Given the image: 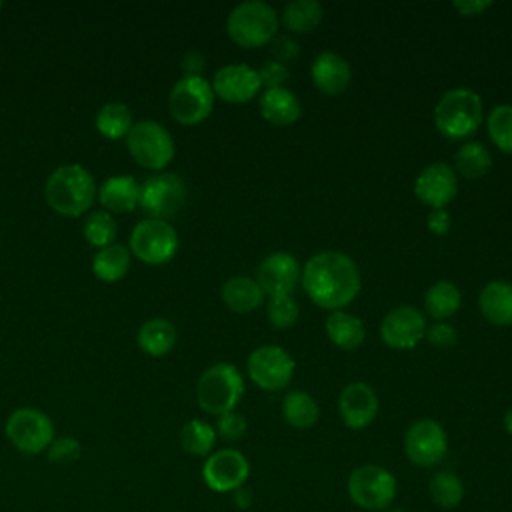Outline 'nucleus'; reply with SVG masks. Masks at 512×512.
Instances as JSON below:
<instances>
[{"label": "nucleus", "instance_id": "obj_36", "mask_svg": "<svg viewBox=\"0 0 512 512\" xmlns=\"http://www.w3.org/2000/svg\"><path fill=\"white\" fill-rule=\"evenodd\" d=\"M488 136L498 150L512 154V104H498L490 110L488 120Z\"/></svg>", "mask_w": 512, "mask_h": 512}, {"label": "nucleus", "instance_id": "obj_31", "mask_svg": "<svg viewBox=\"0 0 512 512\" xmlns=\"http://www.w3.org/2000/svg\"><path fill=\"white\" fill-rule=\"evenodd\" d=\"M324 16V8L316 0H292L282 10L284 26L294 34L312 32Z\"/></svg>", "mask_w": 512, "mask_h": 512}, {"label": "nucleus", "instance_id": "obj_38", "mask_svg": "<svg viewBox=\"0 0 512 512\" xmlns=\"http://www.w3.org/2000/svg\"><path fill=\"white\" fill-rule=\"evenodd\" d=\"M82 448L80 442L72 436H62V438H54L50 442V446L46 448V456L50 462L56 464H70L80 456Z\"/></svg>", "mask_w": 512, "mask_h": 512}, {"label": "nucleus", "instance_id": "obj_34", "mask_svg": "<svg viewBox=\"0 0 512 512\" xmlns=\"http://www.w3.org/2000/svg\"><path fill=\"white\" fill-rule=\"evenodd\" d=\"M216 444V430L204 420H188L180 428V446L190 456H208Z\"/></svg>", "mask_w": 512, "mask_h": 512}, {"label": "nucleus", "instance_id": "obj_40", "mask_svg": "<svg viewBox=\"0 0 512 512\" xmlns=\"http://www.w3.org/2000/svg\"><path fill=\"white\" fill-rule=\"evenodd\" d=\"M256 72L260 76V82H262L264 90L266 88H282L284 82L290 76L288 66L282 64V62H276V60H266Z\"/></svg>", "mask_w": 512, "mask_h": 512}, {"label": "nucleus", "instance_id": "obj_12", "mask_svg": "<svg viewBox=\"0 0 512 512\" xmlns=\"http://www.w3.org/2000/svg\"><path fill=\"white\" fill-rule=\"evenodd\" d=\"M246 368H248L250 380L258 388L276 392L290 384L296 364H294V358L282 346L264 344L250 352L246 360Z\"/></svg>", "mask_w": 512, "mask_h": 512}, {"label": "nucleus", "instance_id": "obj_10", "mask_svg": "<svg viewBox=\"0 0 512 512\" xmlns=\"http://www.w3.org/2000/svg\"><path fill=\"white\" fill-rule=\"evenodd\" d=\"M186 204V184L174 172H158L140 184L138 206L148 218H174Z\"/></svg>", "mask_w": 512, "mask_h": 512}, {"label": "nucleus", "instance_id": "obj_6", "mask_svg": "<svg viewBox=\"0 0 512 512\" xmlns=\"http://www.w3.org/2000/svg\"><path fill=\"white\" fill-rule=\"evenodd\" d=\"M346 490L350 500L370 512H384L392 506L398 484L394 474L380 464H362L348 476Z\"/></svg>", "mask_w": 512, "mask_h": 512}, {"label": "nucleus", "instance_id": "obj_28", "mask_svg": "<svg viewBox=\"0 0 512 512\" xmlns=\"http://www.w3.org/2000/svg\"><path fill=\"white\" fill-rule=\"evenodd\" d=\"M460 302H462V294L458 286L450 280L434 282L424 294V310L428 316H432L438 322L450 318L460 308Z\"/></svg>", "mask_w": 512, "mask_h": 512}, {"label": "nucleus", "instance_id": "obj_42", "mask_svg": "<svg viewBox=\"0 0 512 512\" xmlns=\"http://www.w3.org/2000/svg\"><path fill=\"white\" fill-rule=\"evenodd\" d=\"M298 52H300V46L292 36H288V34L274 36V40H272V56L274 58L272 60L288 64L290 60H294L298 56Z\"/></svg>", "mask_w": 512, "mask_h": 512}, {"label": "nucleus", "instance_id": "obj_9", "mask_svg": "<svg viewBox=\"0 0 512 512\" xmlns=\"http://www.w3.org/2000/svg\"><path fill=\"white\" fill-rule=\"evenodd\" d=\"M178 250V234L166 220L144 218L140 220L130 234V252L150 264H166L174 258Z\"/></svg>", "mask_w": 512, "mask_h": 512}, {"label": "nucleus", "instance_id": "obj_2", "mask_svg": "<svg viewBox=\"0 0 512 512\" xmlns=\"http://www.w3.org/2000/svg\"><path fill=\"white\" fill-rule=\"evenodd\" d=\"M96 182L92 174L80 164L58 166L46 180L44 198L48 206L62 214L76 218L92 208L96 198Z\"/></svg>", "mask_w": 512, "mask_h": 512}, {"label": "nucleus", "instance_id": "obj_39", "mask_svg": "<svg viewBox=\"0 0 512 512\" xmlns=\"http://www.w3.org/2000/svg\"><path fill=\"white\" fill-rule=\"evenodd\" d=\"M214 430H216V436H220L228 442H236L246 434L248 422L240 412L232 410V412H226V414L218 416V422H216Z\"/></svg>", "mask_w": 512, "mask_h": 512}, {"label": "nucleus", "instance_id": "obj_49", "mask_svg": "<svg viewBox=\"0 0 512 512\" xmlns=\"http://www.w3.org/2000/svg\"><path fill=\"white\" fill-rule=\"evenodd\" d=\"M2 6H4V4H2V2H0V10H2Z\"/></svg>", "mask_w": 512, "mask_h": 512}, {"label": "nucleus", "instance_id": "obj_24", "mask_svg": "<svg viewBox=\"0 0 512 512\" xmlns=\"http://www.w3.org/2000/svg\"><path fill=\"white\" fill-rule=\"evenodd\" d=\"M324 330L330 342L342 350H356L366 336L364 322L346 310L330 312L324 322Z\"/></svg>", "mask_w": 512, "mask_h": 512}, {"label": "nucleus", "instance_id": "obj_25", "mask_svg": "<svg viewBox=\"0 0 512 512\" xmlns=\"http://www.w3.org/2000/svg\"><path fill=\"white\" fill-rule=\"evenodd\" d=\"M222 300L230 310L246 314L262 304L264 292L254 278L232 276L222 284Z\"/></svg>", "mask_w": 512, "mask_h": 512}, {"label": "nucleus", "instance_id": "obj_37", "mask_svg": "<svg viewBox=\"0 0 512 512\" xmlns=\"http://www.w3.org/2000/svg\"><path fill=\"white\" fill-rule=\"evenodd\" d=\"M298 314H300V308H298L296 300L292 298V294L290 296H272L268 300L266 316H268L270 324L278 330L294 326L298 320Z\"/></svg>", "mask_w": 512, "mask_h": 512}, {"label": "nucleus", "instance_id": "obj_32", "mask_svg": "<svg viewBox=\"0 0 512 512\" xmlns=\"http://www.w3.org/2000/svg\"><path fill=\"white\" fill-rule=\"evenodd\" d=\"M428 494H430V500L438 508L452 510V508L460 506V502L464 498V484H462L460 476H456L454 472L440 470L430 476Z\"/></svg>", "mask_w": 512, "mask_h": 512}, {"label": "nucleus", "instance_id": "obj_16", "mask_svg": "<svg viewBox=\"0 0 512 512\" xmlns=\"http://www.w3.org/2000/svg\"><path fill=\"white\" fill-rule=\"evenodd\" d=\"M458 192V178L450 164L432 162L424 166L414 180L416 198L432 210L446 208Z\"/></svg>", "mask_w": 512, "mask_h": 512}, {"label": "nucleus", "instance_id": "obj_30", "mask_svg": "<svg viewBox=\"0 0 512 512\" xmlns=\"http://www.w3.org/2000/svg\"><path fill=\"white\" fill-rule=\"evenodd\" d=\"M492 164V156L488 148L482 142L468 140L460 144V148L454 154V172L468 180L482 178Z\"/></svg>", "mask_w": 512, "mask_h": 512}, {"label": "nucleus", "instance_id": "obj_27", "mask_svg": "<svg viewBox=\"0 0 512 512\" xmlns=\"http://www.w3.org/2000/svg\"><path fill=\"white\" fill-rule=\"evenodd\" d=\"M282 416L288 426L306 430L312 428L320 418V408L314 396L304 390H292L282 400Z\"/></svg>", "mask_w": 512, "mask_h": 512}, {"label": "nucleus", "instance_id": "obj_8", "mask_svg": "<svg viewBox=\"0 0 512 512\" xmlns=\"http://www.w3.org/2000/svg\"><path fill=\"white\" fill-rule=\"evenodd\" d=\"M212 84L202 76H182L168 94L170 116L184 126L206 120L214 106Z\"/></svg>", "mask_w": 512, "mask_h": 512}, {"label": "nucleus", "instance_id": "obj_22", "mask_svg": "<svg viewBox=\"0 0 512 512\" xmlns=\"http://www.w3.org/2000/svg\"><path fill=\"white\" fill-rule=\"evenodd\" d=\"M98 202L106 212H130L140 202V184L132 176H110L98 188Z\"/></svg>", "mask_w": 512, "mask_h": 512}, {"label": "nucleus", "instance_id": "obj_18", "mask_svg": "<svg viewBox=\"0 0 512 512\" xmlns=\"http://www.w3.org/2000/svg\"><path fill=\"white\" fill-rule=\"evenodd\" d=\"M300 274V264L290 252H272L258 264L256 282L270 298L290 296L300 282Z\"/></svg>", "mask_w": 512, "mask_h": 512}, {"label": "nucleus", "instance_id": "obj_4", "mask_svg": "<svg viewBox=\"0 0 512 512\" xmlns=\"http://www.w3.org/2000/svg\"><path fill=\"white\" fill-rule=\"evenodd\" d=\"M278 12L262 0H248L234 6L226 18L230 40L242 48H260L278 32Z\"/></svg>", "mask_w": 512, "mask_h": 512}, {"label": "nucleus", "instance_id": "obj_1", "mask_svg": "<svg viewBox=\"0 0 512 512\" xmlns=\"http://www.w3.org/2000/svg\"><path fill=\"white\" fill-rule=\"evenodd\" d=\"M306 296L324 310H344L360 292V270L356 262L338 250L316 252L300 274Z\"/></svg>", "mask_w": 512, "mask_h": 512}, {"label": "nucleus", "instance_id": "obj_33", "mask_svg": "<svg viewBox=\"0 0 512 512\" xmlns=\"http://www.w3.org/2000/svg\"><path fill=\"white\" fill-rule=\"evenodd\" d=\"M132 128L130 108L122 102H108L96 114V130L110 140L124 138Z\"/></svg>", "mask_w": 512, "mask_h": 512}, {"label": "nucleus", "instance_id": "obj_5", "mask_svg": "<svg viewBox=\"0 0 512 512\" xmlns=\"http://www.w3.org/2000/svg\"><path fill=\"white\" fill-rule=\"evenodd\" d=\"M244 394V378L234 364L216 362L202 372L196 384L198 406L214 416L232 412Z\"/></svg>", "mask_w": 512, "mask_h": 512}, {"label": "nucleus", "instance_id": "obj_43", "mask_svg": "<svg viewBox=\"0 0 512 512\" xmlns=\"http://www.w3.org/2000/svg\"><path fill=\"white\" fill-rule=\"evenodd\" d=\"M450 214L444 210V208H438V210H430V214H428V218H426V226H428V230L432 232V234H436V236H444V234H448V230H450Z\"/></svg>", "mask_w": 512, "mask_h": 512}, {"label": "nucleus", "instance_id": "obj_15", "mask_svg": "<svg viewBox=\"0 0 512 512\" xmlns=\"http://www.w3.org/2000/svg\"><path fill=\"white\" fill-rule=\"evenodd\" d=\"M424 314L408 304L392 308L380 324V336L386 346L394 350L414 348L426 334Z\"/></svg>", "mask_w": 512, "mask_h": 512}, {"label": "nucleus", "instance_id": "obj_14", "mask_svg": "<svg viewBox=\"0 0 512 512\" xmlns=\"http://www.w3.org/2000/svg\"><path fill=\"white\" fill-rule=\"evenodd\" d=\"M250 476L248 458L236 448H222L206 456L202 464L204 484L218 494H232L234 490L246 486Z\"/></svg>", "mask_w": 512, "mask_h": 512}, {"label": "nucleus", "instance_id": "obj_17", "mask_svg": "<svg viewBox=\"0 0 512 512\" xmlns=\"http://www.w3.org/2000/svg\"><path fill=\"white\" fill-rule=\"evenodd\" d=\"M210 84H212L214 96H218L220 100L230 102V104L250 102L262 90L258 72L242 62L226 64V66L218 68L214 72V78Z\"/></svg>", "mask_w": 512, "mask_h": 512}, {"label": "nucleus", "instance_id": "obj_3", "mask_svg": "<svg viewBox=\"0 0 512 512\" xmlns=\"http://www.w3.org/2000/svg\"><path fill=\"white\" fill-rule=\"evenodd\" d=\"M484 120V106L472 88H452L434 106V126L448 140L470 138Z\"/></svg>", "mask_w": 512, "mask_h": 512}, {"label": "nucleus", "instance_id": "obj_11", "mask_svg": "<svg viewBox=\"0 0 512 512\" xmlns=\"http://www.w3.org/2000/svg\"><path fill=\"white\" fill-rule=\"evenodd\" d=\"M4 432L10 444L24 454H40L54 440V424L48 414L30 406L14 410L6 420Z\"/></svg>", "mask_w": 512, "mask_h": 512}, {"label": "nucleus", "instance_id": "obj_48", "mask_svg": "<svg viewBox=\"0 0 512 512\" xmlns=\"http://www.w3.org/2000/svg\"><path fill=\"white\" fill-rule=\"evenodd\" d=\"M384 512H404V510H400V508H388V510H384Z\"/></svg>", "mask_w": 512, "mask_h": 512}, {"label": "nucleus", "instance_id": "obj_20", "mask_svg": "<svg viewBox=\"0 0 512 512\" xmlns=\"http://www.w3.org/2000/svg\"><path fill=\"white\" fill-rule=\"evenodd\" d=\"M310 78L322 94L338 96L348 88L352 70L344 56L326 50L314 58L310 66Z\"/></svg>", "mask_w": 512, "mask_h": 512}, {"label": "nucleus", "instance_id": "obj_47", "mask_svg": "<svg viewBox=\"0 0 512 512\" xmlns=\"http://www.w3.org/2000/svg\"><path fill=\"white\" fill-rule=\"evenodd\" d=\"M504 430L508 432V434H512V406L506 410V414H504Z\"/></svg>", "mask_w": 512, "mask_h": 512}, {"label": "nucleus", "instance_id": "obj_29", "mask_svg": "<svg viewBox=\"0 0 512 512\" xmlns=\"http://www.w3.org/2000/svg\"><path fill=\"white\" fill-rule=\"evenodd\" d=\"M130 268V250L124 244H110L96 252L92 258V272L104 282H116L124 278Z\"/></svg>", "mask_w": 512, "mask_h": 512}, {"label": "nucleus", "instance_id": "obj_45", "mask_svg": "<svg viewBox=\"0 0 512 512\" xmlns=\"http://www.w3.org/2000/svg\"><path fill=\"white\" fill-rule=\"evenodd\" d=\"M204 68V56L198 50H188L182 56V72L184 76H200Z\"/></svg>", "mask_w": 512, "mask_h": 512}, {"label": "nucleus", "instance_id": "obj_41", "mask_svg": "<svg viewBox=\"0 0 512 512\" xmlns=\"http://www.w3.org/2000/svg\"><path fill=\"white\" fill-rule=\"evenodd\" d=\"M424 338L436 346V348H450L456 344L458 340V334H456V328L448 322H436L432 324L430 328H426V334Z\"/></svg>", "mask_w": 512, "mask_h": 512}, {"label": "nucleus", "instance_id": "obj_21", "mask_svg": "<svg viewBox=\"0 0 512 512\" xmlns=\"http://www.w3.org/2000/svg\"><path fill=\"white\" fill-rule=\"evenodd\" d=\"M258 106H260L262 118L274 126H290L302 114L298 96L292 90H288L286 86L266 88L264 92H260Z\"/></svg>", "mask_w": 512, "mask_h": 512}, {"label": "nucleus", "instance_id": "obj_26", "mask_svg": "<svg viewBox=\"0 0 512 512\" xmlns=\"http://www.w3.org/2000/svg\"><path fill=\"white\" fill-rule=\"evenodd\" d=\"M136 340L148 356H164L176 344V328L166 318H150L140 326Z\"/></svg>", "mask_w": 512, "mask_h": 512}, {"label": "nucleus", "instance_id": "obj_44", "mask_svg": "<svg viewBox=\"0 0 512 512\" xmlns=\"http://www.w3.org/2000/svg\"><path fill=\"white\" fill-rule=\"evenodd\" d=\"M490 6H492V2H486V0H460V2H452V8L456 12H460L462 16H480Z\"/></svg>", "mask_w": 512, "mask_h": 512}, {"label": "nucleus", "instance_id": "obj_13", "mask_svg": "<svg viewBox=\"0 0 512 512\" xmlns=\"http://www.w3.org/2000/svg\"><path fill=\"white\" fill-rule=\"evenodd\" d=\"M448 452V436L440 422L420 418L412 422L404 434V454L418 468H432L444 460Z\"/></svg>", "mask_w": 512, "mask_h": 512}, {"label": "nucleus", "instance_id": "obj_35", "mask_svg": "<svg viewBox=\"0 0 512 512\" xmlns=\"http://www.w3.org/2000/svg\"><path fill=\"white\" fill-rule=\"evenodd\" d=\"M82 234L88 240V244H92L96 248H104V246L114 244V238L118 234V226H116V220L110 212L94 210L86 216V220L82 224Z\"/></svg>", "mask_w": 512, "mask_h": 512}, {"label": "nucleus", "instance_id": "obj_7", "mask_svg": "<svg viewBox=\"0 0 512 512\" xmlns=\"http://www.w3.org/2000/svg\"><path fill=\"white\" fill-rule=\"evenodd\" d=\"M126 148L130 156L148 170L162 172L174 158V140L170 132L154 120L132 124L126 134Z\"/></svg>", "mask_w": 512, "mask_h": 512}, {"label": "nucleus", "instance_id": "obj_23", "mask_svg": "<svg viewBox=\"0 0 512 512\" xmlns=\"http://www.w3.org/2000/svg\"><path fill=\"white\" fill-rule=\"evenodd\" d=\"M482 316L494 326H512V284L506 280L488 282L478 296Z\"/></svg>", "mask_w": 512, "mask_h": 512}, {"label": "nucleus", "instance_id": "obj_19", "mask_svg": "<svg viewBox=\"0 0 512 512\" xmlns=\"http://www.w3.org/2000/svg\"><path fill=\"white\" fill-rule=\"evenodd\" d=\"M338 414L350 430L370 426L378 414V394L366 382H350L340 390Z\"/></svg>", "mask_w": 512, "mask_h": 512}, {"label": "nucleus", "instance_id": "obj_46", "mask_svg": "<svg viewBox=\"0 0 512 512\" xmlns=\"http://www.w3.org/2000/svg\"><path fill=\"white\" fill-rule=\"evenodd\" d=\"M232 498H234V502H236L238 508H248L250 502H252V492H250L246 486H242V488H238V490L232 492Z\"/></svg>", "mask_w": 512, "mask_h": 512}]
</instances>
